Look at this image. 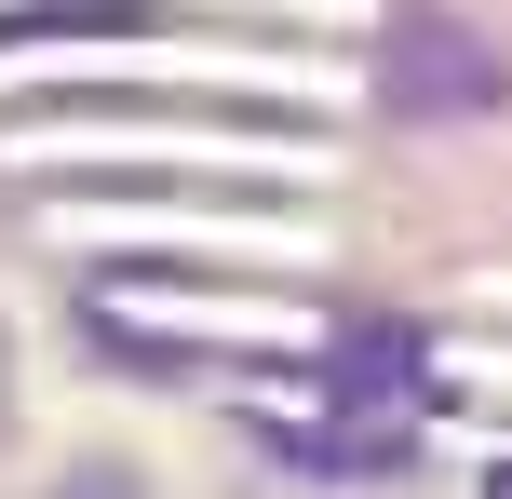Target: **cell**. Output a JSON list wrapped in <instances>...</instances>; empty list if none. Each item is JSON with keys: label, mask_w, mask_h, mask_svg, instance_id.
<instances>
[{"label": "cell", "mask_w": 512, "mask_h": 499, "mask_svg": "<svg viewBox=\"0 0 512 499\" xmlns=\"http://www.w3.org/2000/svg\"><path fill=\"white\" fill-rule=\"evenodd\" d=\"M486 499H512V459H499V473H486Z\"/></svg>", "instance_id": "cell-4"}, {"label": "cell", "mask_w": 512, "mask_h": 499, "mask_svg": "<svg viewBox=\"0 0 512 499\" xmlns=\"http://www.w3.org/2000/svg\"><path fill=\"white\" fill-rule=\"evenodd\" d=\"M391 95H418V108H499V95H512V68H499L486 41H459V27H418L405 68H391Z\"/></svg>", "instance_id": "cell-2"}, {"label": "cell", "mask_w": 512, "mask_h": 499, "mask_svg": "<svg viewBox=\"0 0 512 499\" xmlns=\"http://www.w3.org/2000/svg\"><path fill=\"white\" fill-rule=\"evenodd\" d=\"M0 419H14V351H0Z\"/></svg>", "instance_id": "cell-3"}, {"label": "cell", "mask_w": 512, "mask_h": 499, "mask_svg": "<svg viewBox=\"0 0 512 499\" xmlns=\"http://www.w3.org/2000/svg\"><path fill=\"white\" fill-rule=\"evenodd\" d=\"M256 446L297 459V473H391V459L418 446V351L378 338V324L324 338V365H310L297 392L256 405Z\"/></svg>", "instance_id": "cell-1"}]
</instances>
